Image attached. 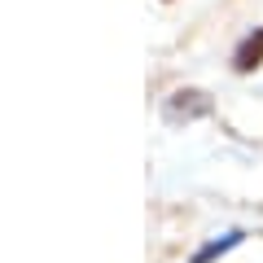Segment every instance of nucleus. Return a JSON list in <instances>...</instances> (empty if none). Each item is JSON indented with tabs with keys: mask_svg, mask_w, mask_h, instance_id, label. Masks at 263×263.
I'll return each mask as SVG.
<instances>
[{
	"mask_svg": "<svg viewBox=\"0 0 263 263\" xmlns=\"http://www.w3.org/2000/svg\"><path fill=\"white\" fill-rule=\"evenodd\" d=\"M254 66H263V27H259V31H250V35L237 44V53H233V70L250 75Z\"/></svg>",
	"mask_w": 263,
	"mask_h": 263,
	"instance_id": "f03ea898",
	"label": "nucleus"
},
{
	"mask_svg": "<svg viewBox=\"0 0 263 263\" xmlns=\"http://www.w3.org/2000/svg\"><path fill=\"white\" fill-rule=\"evenodd\" d=\"M162 114H167V123H193V119H202V114H211V97L197 92V88H180L167 101Z\"/></svg>",
	"mask_w": 263,
	"mask_h": 263,
	"instance_id": "f257e3e1",
	"label": "nucleus"
}]
</instances>
